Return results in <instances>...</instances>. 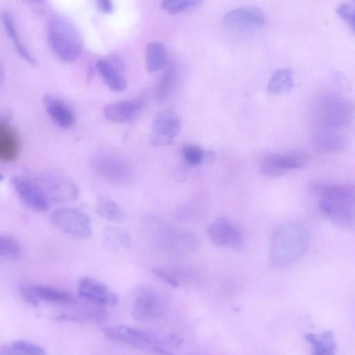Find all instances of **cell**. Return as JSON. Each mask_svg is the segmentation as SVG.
Instances as JSON below:
<instances>
[{"instance_id": "6da1fadb", "label": "cell", "mask_w": 355, "mask_h": 355, "mask_svg": "<svg viewBox=\"0 0 355 355\" xmlns=\"http://www.w3.org/2000/svg\"><path fill=\"white\" fill-rule=\"evenodd\" d=\"M309 189L319 197L320 210L333 223L345 228L355 225V186L313 182Z\"/></svg>"}, {"instance_id": "7a4b0ae2", "label": "cell", "mask_w": 355, "mask_h": 355, "mask_svg": "<svg viewBox=\"0 0 355 355\" xmlns=\"http://www.w3.org/2000/svg\"><path fill=\"white\" fill-rule=\"evenodd\" d=\"M355 113L354 103L334 92L318 94L310 107L311 121L315 130H338L349 125Z\"/></svg>"}, {"instance_id": "3957f363", "label": "cell", "mask_w": 355, "mask_h": 355, "mask_svg": "<svg viewBox=\"0 0 355 355\" xmlns=\"http://www.w3.org/2000/svg\"><path fill=\"white\" fill-rule=\"evenodd\" d=\"M46 37L55 55L64 62H72L80 54L82 40L73 23L66 16L53 14L47 21Z\"/></svg>"}, {"instance_id": "277c9868", "label": "cell", "mask_w": 355, "mask_h": 355, "mask_svg": "<svg viewBox=\"0 0 355 355\" xmlns=\"http://www.w3.org/2000/svg\"><path fill=\"white\" fill-rule=\"evenodd\" d=\"M309 236L306 230L297 224H287L279 227L273 235L271 259L274 266L286 267L306 252Z\"/></svg>"}, {"instance_id": "5b68a950", "label": "cell", "mask_w": 355, "mask_h": 355, "mask_svg": "<svg viewBox=\"0 0 355 355\" xmlns=\"http://www.w3.org/2000/svg\"><path fill=\"white\" fill-rule=\"evenodd\" d=\"M51 220L58 230L76 239H86L92 234V225L89 218L78 209H57L52 212Z\"/></svg>"}, {"instance_id": "8992f818", "label": "cell", "mask_w": 355, "mask_h": 355, "mask_svg": "<svg viewBox=\"0 0 355 355\" xmlns=\"http://www.w3.org/2000/svg\"><path fill=\"white\" fill-rule=\"evenodd\" d=\"M103 334L111 341L126 344L137 349H146L157 355L163 347L153 335L123 324L105 327L103 329Z\"/></svg>"}, {"instance_id": "52a82bcc", "label": "cell", "mask_w": 355, "mask_h": 355, "mask_svg": "<svg viewBox=\"0 0 355 355\" xmlns=\"http://www.w3.org/2000/svg\"><path fill=\"white\" fill-rule=\"evenodd\" d=\"M181 121L178 114L171 107L160 110L155 116L149 135V141L154 146L171 144L178 135Z\"/></svg>"}, {"instance_id": "ba28073f", "label": "cell", "mask_w": 355, "mask_h": 355, "mask_svg": "<svg viewBox=\"0 0 355 355\" xmlns=\"http://www.w3.org/2000/svg\"><path fill=\"white\" fill-rule=\"evenodd\" d=\"M92 166L101 178L115 183L126 182L132 175L130 167L124 159L109 153L96 155Z\"/></svg>"}, {"instance_id": "9c48e42d", "label": "cell", "mask_w": 355, "mask_h": 355, "mask_svg": "<svg viewBox=\"0 0 355 355\" xmlns=\"http://www.w3.org/2000/svg\"><path fill=\"white\" fill-rule=\"evenodd\" d=\"M163 313V302L159 293L148 286H141L135 292L131 309L132 317L146 322L159 318Z\"/></svg>"}, {"instance_id": "30bf717a", "label": "cell", "mask_w": 355, "mask_h": 355, "mask_svg": "<svg viewBox=\"0 0 355 355\" xmlns=\"http://www.w3.org/2000/svg\"><path fill=\"white\" fill-rule=\"evenodd\" d=\"M309 157L302 152L272 153L266 155L260 164V171L270 176H279L288 171L303 168Z\"/></svg>"}, {"instance_id": "8fae6325", "label": "cell", "mask_w": 355, "mask_h": 355, "mask_svg": "<svg viewBox=\"0 0 355 355\" xmlns=\"http://www.w3.org/2000/svg\"><path fill=\"white\" fill-rule=\"evenodd\" d=\"M10 183L22 201L31 209L45 211L49 207V198L38 184L21 176H14Z\"/></svg>"}, {"instance_id": "7c38bea8", "label": "cell", "mask_w": 355, "mask_h": 355, "mask_svg": "<svg viewBox=\"0 0 355 355\" xmlns=\"http://www.w3.org/2000/svg\"><path fill=\"white\" fill-rule=\"evenodd\" d=\"M79 295L89 302L101 306H114L117 295L102 282L88 277H82L78 285Z\"/></svg>"}, {"instance_id": "4fadbf2b", "label": "cell", "mask_w": 355, "mask_h": 355, "mask_svg": "<svg viewBox=\"0 0 355 355\" xmlns=\"http://www.w3.org/2000/svg\"><path fill=\"white\" fill-rule=\"evenodd\" d=\"M41 187L48 198L59 202L73 201L78 196L76 184L67 178L58 174L44 175Z\"/></svg>"}, {"instance_id": "5bb4252c", "label": "cell", "mask_w": 355, "mask_h": 355, "mask_svg": "<svg viewBox=\"0 0 355 355\" xmlns=\"http://www.w3.org/2000/svg\"><path fill=\"white\" fill-rule=\"evenodd\" d=\"M223 21L227 26L235 28L259 27L264 24L265 15L259 8L242 6L227 12Z\"/></svg>"}, {"instance_id": "9a60e30c", "label": "cell", "mask_w": 355, "mask_h": 355, "mask_svg": "<svg viewBox=\"0 0 355 355\" xmlns=\"http://www.w3.org/2000/svg\"><path fill=\"white\" fill-rule=\"evenodd\" d=\"M143 108L139 99L123 100L105 105L103 107L105 117L114 123H129L135 121Z\"/></svg>"}, {"instance_id": "2e32d148", "label": "cell", "mask_w": 355, "mask_h": 355, "mask_svg": "<svg viewBox=\"0 0 355 355\" xmlns=\"http://www.w3.org/2000/svg\"><path fill=\"white\" fill-rule=\"evenodd\" d=\"M313 146L325 153H336L344 150L349 139L339 130H315L312 135Z\"/></svg>"}, {"instance_id": "e0dca14e", "label": "cell", "mask_w": 355, "mask_h": 355, "mask_svg": "<svg viewBox=\"0 0 355 355\" xmlns=\"http://www.w3.org/2000/svg\"><path fill=\"white\" fill-rule=\"evenodd\" d=\"M42 101L46 112L60 128L68 129L74 125L75 114L64 102L51 95L44 96Z\"/></svg>"}, {"instance_id": "ac0fdd59", "label": "cell", "mask_w": 355, "mask_h": 355, "mask_svg": "<svg viewBox=\"0 0 355 355\" xmlns=\"http://www.w3.org/2000/svg\"><path fill=\"white\" fill-rule=\"evenodd\" d=\"M96 69L104 83L112 90L123 91L126 88V80L118 62L110 58H101L96 62Z\"/></svg>"}, {"instance_id": "d6986e66", "label": "cell", "mask_w": 355, "mask_h": 355, "mask_svg": "<svg viewBox=\"0 0 355 355\" xmlns=\"http://www.w3.org/2000/svg\"><path fill=\"white\" fill-rule=\"evenodd\" d=\"M20 150L17 133L6 121L0 123V159L5 162H14Z\"/></svg>"}, {"instance_id": "ffe728a7", "label": "cell", "mask_w": 355, "mask_h": 355, "mask_svg": "<svg viewBox=\"0 0 355 355\" xmlns=\"http://www.w3.org/2000/svg\"><path fill=\"white\" fill-rule=\"evenodd\" d=\"M31 287L40 300L64 305H74L77 303L73 295L62 289L44 284H32Z\"/></svg>"}, {"instance_id": "44dd1931", "label": "cell", "mask_w": 355, "mask_h": 355, "mask_svg": "<svg viewBox=\"0 0 355 355\" xmlns=\"http://www.w3.org/2000/svg\"><path fill=\"white\" fill-rule=\"evenodd\" d=\"M304 339L311 346V355H335L336 343L332 331L309 333L304 335Z\"/></svg>"}, {"instance_id": "7402d4cb", "label": "cell", "mask_w": 355, "mask_h": 355, "mask_svg": "<svg viewBox=\"0 0 355 355\" xmlns=\"http://www.w3.org/2000/svg\"><path fill=\"white\" fill-rule=\"evenodd\" d=\"M107 311L101 306L86 308L76 312H64L56 315L58 321H71L76 322H102L107 319Z\"/></svg>"}, {"instance_id": "603a6c76", "label": "cell", "mask_w": 355, "mask_h": 355, "mask_svg": "<svg viewBox=\"0 0 355 355\" xmlns=\"http://www.w3.org/2000/svg\"><path fill=\"white\" fill-rule=\"evenodd\" d=\"M234 227V224L227 218L220 217L208 226V237L216 246H228Z\"/></svg>"}, {"instance_id": "cb8c5ba5", "label": "cell", "mask_w": 355, "mask_h": 355, "mask_svg": "<svg viewBox=\"0 0 355 355\" xmlns=\"http://www.w3.org/2000/svg\"><path fill=\"white\" fill-rule=\"evenodd\" d=\"M167 60V51L162 43L152 42L148 44L145 62L148 71L153 72L162 69L166 65Z\"/></svg>"}, {"instance_id": "d4e9b609", "label": "cell", "mask_w": 355, "mask_h": 355, "mask_svg": "<svg viewBox=\"0 0 355 355\" xmlns=\"http://www.w3.org/2000/svg\"><path fill=\"white\" fill-rule=\"evenodd\" d=\"M1 21L7 35L12 41L13 45L19 55L26 62L31 64H35V60L21 41L12 17L8 12H2Z\"/></svg>"}, {"instance_id": "484cf974", "label": "cell", "mask_w": 355, "mask_h": 355, "mask_svg": "<svg viewBox=\"0 0 355 355\" xmlns=\"http://www.w3.org/2000/svg\"><path fill=\"white\" fill-rule=\"evenodd\" d=\"M294 85L293 71L288 68L276 71L268 81L267 90L271 94H279L290 91Z\"/></svg>"}, {"instance_id": "4316f807", "label": "cell", "mask_w": 355, "mask_h": 355, "mask_svg": "<svg viewBox=\"0 0 355 355\" xmlns=\"http://www.w3.org/2000/svg\"><path fill=\"white\" fill-rule=\"evenodd\" d=\"M103 242L112 250L127 249L131 245V237L123 229L107 227L103 231Z\"/></svg>"}, {"instance_id": "83f0119b", "label": "cell", "mask_w": 355, "mask_h": 355, "mask_svg": "<svg viewBox=\"0 0 355 355\" xmlns=\"http://www.w3.org/2000/svg\"><path fill=\"white\" fill-rule=\"evenodd\" d=\"M96 213L103 218L118 222L125 218V213L121 207L107 197H99L95 205Z\"/></svg>"}, {"instance_id": "f1b7e54d", "label": "cell", "mask_w": 355, "mask_h": 355, "mask_svg": "<svg viewBox=\"0 0 355 355\" xmlns=\"http://www.w3.org/2000/svg\"><path fill=\"white\" fill-rule=\"evenodd\" d=\"M178 76V66L175 63H171L167 67L157 85L155 97L158 101H163L168 98L176 83Z\"/></svg>"}, {"instance_id": "f546056e", "label": "cell", "mask_w": 355, "mask_h": 355, "mask_svg": "<svg viewBox=\"0 0 355 355\" xmlns=\"http://www.w3.org/2000/svg\"><path fill=\"white\" fill-rule=\"evenodd\" d=\"M21 254V248L17 240L10 235H1L0 238L1 257L14 261L17 259Z\"/></svg>"}, {"instance_id": "4dcf8cb0", "label": "cell", "mask_w": 355, "mask_h": 355, "mask_svg": "<svg viewBox=\"0 0 355 355\" xmlns=\"http://www.w3.org/2000/svg\"><path fill=\"white\" fill-rule=\"evenodd\" d=\"M200 3L199 0H166L162 2V7L169 13L177 14L191 10Z\"/></svg>"}, {"instance_id": "1f68e13d", "label": "cell", "mask_w": 355, "mask_h": 355, "mask_svg": "<svg viewBox=\"0 0 355 355\" xmlns=\"http://www.w3.org/2000/svg\"><path fill=\"white\" fill-rule=\"evenodd\" d=\"M182 151L184 159L190 165H198L204 160L205 152L199 146L191 144L185 145Z\"/></svg>"}, {"instance_id": "d6a6232c", "label": "cell", "mask_w": 355, "mask_h": 355, "mask_svg": "<svg viewBox=\"0 0 355 355\" xmlns=\"http://www.w3.org/2000/svg\"><path fill=\"white\" fill-rule=\"evenodd\" d=\"M337 15L347 23L355 33V4L343 3L336 8Z\"/></svg>"}, {"instance_id": "836d02e7", "label": "cell", "mask_w": 355, "mask_h": 355, "mask_svg": "<svg viewBox=\"0 0 355 355\" xmlns=\"http://www.w3.org/2000/svg\"><path fill=\"white\" fill-rule=\"evenodd\" d=\"M244 245V238L241 230L234 225L228 246L234 250H240Z\"/></svg>"}, {"instance_id": "e575fe53", "label": "cell", "mask_w": 355, "mask_h": 355, "mask_svg": "<svg viewBox=\"0 0 355 355\" xmlns=\"http://www.w3.org/2000/svg\"><path fill=\"white\" fill-rule=\"evenodd\" d=\"M19 293L22 298L28 304L37 306L40 300L31 288V286H22L19 288Z\"/></svg>"}, {"instance_id": "d590c367", "label": "cell", "mask_w": 355, "mask_h": 355, "mask_svg": "<svg viewBox=\"0 0 355 355\" xmlns=\"http://www.w3.org/2000/svg\"><path fill=\"white\" fill-rule=\"evenodd\" d=\"M153 272L155 274V275L162 279L171 286L173 288H177L179 286V282L178 279L168 271L160 268H155L153 270Z\"/></svg>"}, {"instance_id": "8d00e7d4", "label": "cell", "mask_w": 355, "mask_h": 355, "mask_svg": "<svg viewBox=\"0 0 355 355\" xmlns=\"http://www.w3.org/2000/svg\"><path fill=\"white\" fill-rule=\"evenodd\" d=\"M0 355H29L21 348L15 345L12 343L9 345H5L0 349Z\"/></svg>"}, {"instance_id": "74e56055", "label": "cell", "mask_w": 355, "mask_h": 355, "mask_svg": "<svg viewBox=\"0 0 355 355\" xmlns=\"http://www.w3.org/2000/svg\"><path fill=\"white\" fill-rule=\"evenodd\" d=\"M97 6L103 12L106 14L112 12L114 10L113 3L109 0L98 1Z\"/></svg>"}]
</instances>
